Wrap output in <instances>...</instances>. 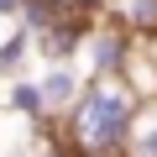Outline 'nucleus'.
<instances>
[{
  "mask_svg": "<svg viewBox=\"0 0 157 157\" xmlns=\"http://www.w3.org/2000/svg\"><path fill=\"white\" fill-rule=\"evenodd\" d=\"M141 115V89L131 78H84L78 100L63 110V141L73 157H126Z\"/></svg>",
  "mask_w": 157,
  "mask_h": 157,
  "instance_id": "f257e3e1",
  "label": "nucleus"
},
{
  "mask_svg": "<svg viewBox=\"0 0 157 157\" xmlns=\"http://www.w3.org/2000/svg\"><path fill=\"white\" fill-rule=\"evenodd\" d=\"M136 42H141V37H131L110 11L94 16L89 32H84V47H78L84 73H89V78H126V68H131V58H136Z\"/></svg>",
  "mask_w": 157,
  "mask_h": 157,
  "instance_id": "f03ea898",
  "label": "nucleus"
},
{
  "mask_svg": "<svg viewBox=\"0 0 157 157\" xmlns=\"http://www.w3.org/2000/svg\"><path fill=\"white\" fill-rule=\"evenodd\" d=\"M84 68H73V58H63V63H47L42 73H37V84H42V100H47V110L52 115H63L73 100H78V89H84Z\"/></svg>",
  "mask_w": 157,
  "mask_h": 157,
  "instance_id": "7ed1b4c3",
  "label": "nucleus"
},
{
  "mask_svg": "<svg viewBox=\"0 0 157 157\" xmlns=\"http://www.w3.org/2000/svg\"><path fill=\"white\" fill-rule=\"evenodd\" d=\"M6 115H21V121H32V126H42V121L52 115L47 100H42V84H37V78H26V73L6 78Z\"/></svg>",
  "mask_w": 157,
  "mask_h": 157,
  "instance_id": "20e7f679",
  "label": "nucleus"
},
{
  "mask_svg": "<svg viewBox=\"0 0 157 157\" xmlns=\"http://www.w3.org/2000/svg\"><path fill=\"white\" fill-rule=\"evenodd\" d=\"M110 16H115L131 37H157V0H115Z\"/></svg>",
  "mask_w": 157,
  "mask_h": 157,
  "instance_id": "39448f33",
  "label": "nucleus"
},
{
  "mask_svg": "<svg viewBox=\"0 0 157 157\" xmlns=\"http://www.w3.org/2000/svg\"><path fill=\"white\" fill-rule=\"evenodd\" d=\"M37 47H32V26H21L16 21V32L0 42V78H16V73H26V58H32Z\"/></svg>",
  "mask_w": 157,
  "mask_h": 157,
  "instance_id": "423d86ee",
  "label": "nucleus"
},
{
  "mask_svg": "<svg viewBox=\"0 0 157 157\" xmlns=\"http://www.w3.org/2000/svg\"><path fill=\"white\" fill-rule=\"evenodd\" d=\"M126 157H157V94L141 100V115H136V131H131Z\"/></svg>",
  "mask_w": 157,
  "mask_h": 157,
  "instance_id": "0eeeda50",
  "label": "nucleus"
},
{
  "mask_svg": "<svg viewBox=\"0 0 157 157\" xmlns=\"http://www.w3.org/2000/svg\"><path fill=\"white\" fill-rule=\"evenodd\" d=\"M68 6H73V11H84V16H105L115 0H68Z\"/></svg>",
  "mask_w": 157,
  "mask_h": 157,
  "instance_id": "6e6552de",
  "label": "nucleus"
},
{
  "mask_svg": "<svg viewBox=\"0 0 157 157\" xmlns=\"http://www.w3.org/2000/svg\"><path fill=\"white\" fill-rule=\"evenodd\" d=\"M0 16H11V21H21V0H0Z\"/></svg>",
  "mask_w": 157,
  "mask_h": 157,
  "instance_id": "1a4fd4ad",
  "label": "nucleus"
}]
</instances>
